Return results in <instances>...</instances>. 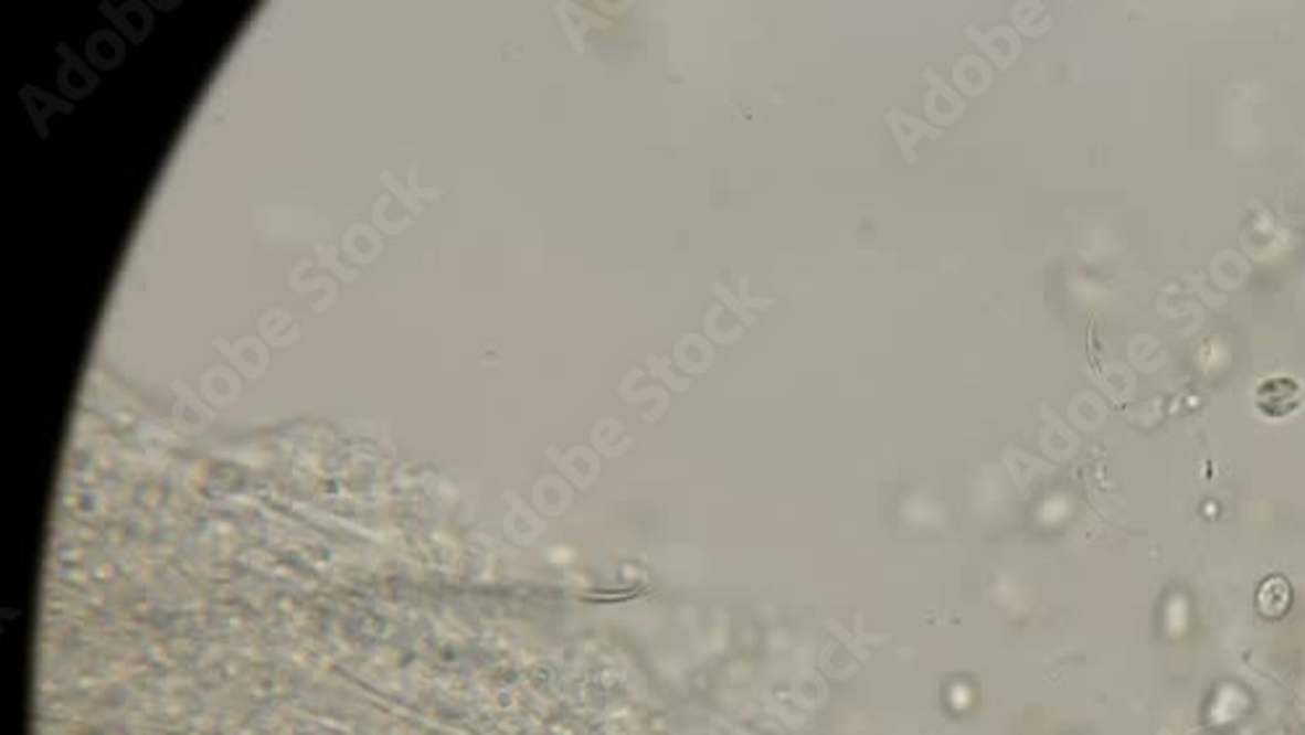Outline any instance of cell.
Returning a JSON list of instances; mask_svg holds the SVG:
<instances>
[{"label":"cell","mask_w":1305,"mask_h":735,"mask_svg":"<svg viewBox=\"0 0 1305 735\" xmlns=\"http://www.w3.org/2000/svg\"><path fill=\"white\" fill-rule=\"evenodd\" d=\"M1301 384L1290 376L1266 379L1256 388V407L1269 417H1285L1301 407Z\"/></svg>","instance_id":"obj_1"},{"label":"cell","mask_w":1305,"mask_h":735,"mask_svg":"<svg viewBox=\"0 0 1305 735\" xmlns=\"http://www.w3.org/2000/svg\"><path fill=\"white\" fill-rule=\"evenodd\" d=\"M1290 603H1293V589H1290V582L1285 576L1274 574L1259 585L1256 608L1261 616L1282 618L1290 610Z\"/></svg>","instance_id":"obj_2"}]
</instances>
